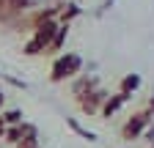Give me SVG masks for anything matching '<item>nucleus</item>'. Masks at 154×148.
Masks as SVG:
<instances>
[{
    "label": "nucleus",
    "instance_id": "obj_8",
    "mask_svg": "<svg viewBox=\"0 0 154 148\" xmlns=\"http://www.w3.org/2000/svg\"><path fill=\"white\" fill-rule=\"evenodd\" d=\"M0 110H3V88H0Z\"/></svg>",
    "mask_w": 154,
    "mask_h": 148
},
{
    "label": "nucleus",
    "instance_id": "obj_5",
    "mask_svg": "<svg viewBox=\"0 0 154 148\" xmlns=\"http://www.w3.org/2000/svg\"><path fill=\"white\" fill-rule=\"evenodd\" d=\"M127 99L129 96H124V93H113V96H107L105 99V104H102V110H99V115H105V118H113L119 110L127 104Z\"/></svg>",
    "mask_w": 154,
    "mask_h": 148
},
{
    "label": "nucleus",
    "instance_id": "obj_1",
    "mask_svg": "<svg viewBox=\"0 0 154 148\" xmlns=\"http://www.w3.org/2000/svg\"><path fill=\"white\" fill-rule=\"evenodd\" d=\"M58 28H61V22H58V19H47V22H42V25H36V28L30 30V39L25 41L22 52L30 55V58H33V55H42V52H50Z\"/></svg>",
    "mask_w": 154,
    "mask_h": 148
},
{
    "label": "nucleus",
    "instance_id": "obj_2",
    "mask_svg": "<svg viewBox=\"0 0 154 148\" xmlns=\"http://www.w3.org/2000/svg\"><path fill=\"white\" fill-rule=\"evenodd\" d=\"M83 69V58L80 55H74V52H66V55H58L52 69H50V80L52 82H66L72 77H77Z\"/></svg>",
    "mask_w": 154,
    "mask_h": 148
},
{
    "label": "nucleus",
    "instance_id": "obj_6",
    "mask_svg": "<svg viewBox=\"0 0 154 148\" xmlns=\"http://www.w3.org/2000/svg\"><path fill=\"white\" fill-rule=\"evenodd\" d=\"M138 88H140V77H138V74H127V77L121 80V85H119V93H124V96H132Z\"/></svg>",
    "mask_w": 154,
    "mask_h": 148
},
{
    "label": "nucleus",
    "instance_id": "obj_4",
    "mask_svg": "<svg viewBox=\"0 0 154 148\" xmlns=\"http://www.w3.org/2000/svg\"><path fill=\"white\" fill-rule=\"evenodd\" d=\"M105 99H107V90H102V88H94V90H88L85 96H80L77 102H80V110H83L85 115H96V113L102 110Z\"/></svg>",
    "mask_w": 154,
    "mask_h": 148
},
{
    "label": "nucleus",
    "instance_id": "obj_3",
    "mask_svg": "<svg viewBox=\"0 0 154 148\" xmlns=\"http://www.w3.org/2000/svg\"><path fill=\"white\" fill-rule=\"evenodd\" d=\"M151 121H154V115H151V110H149V107L138 110V113L129 115L127 123L121 126V137H124V140H138V137H143Z\"/></svg>",
    "mask_w": 154,
    "mask_h": 148
},
{
    "label": "nucleus",
    "instance_id": "obj_7",
    "mask_svg": "<svg viewBox=\"0 0 154 148\" xmlns=\"http://www.w3.org/2000/svg\"><path fill=\"white\" fill-rule=\"evenodd\" d=\"M0 121H3L6 126H17V123H22V113H19V110H8V113H0Z\"/></svg>",
    "mask_w": 154,
    "mask_h": 148
}]
</instances>
